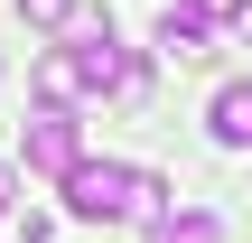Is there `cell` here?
<instances>
[{"label": "cell", "instance_id": "cell-1", "mask_svg": "<svg viewBox=\"0 0 252 243\" xmlns=\"http://www.w3.org/2000/svg\"><path fill=\"white\" fill-rule=\"evenodd\" d=\"M65 206L84 215V225H150L159 206H168V178H150V169H122V159H75V178H65Z\"/></svg>", "mask_w": 252, "mask_h": 243}, {"label": "cell", "instance_id": "cell-2", "mask_svg": "<svg viewBox=\"0 0 252 243\" xmlns=\"http://www.w3.org/2000/svg\"><path fill=\"white\" fill-rule=\"evenodd\" d=\"M56 56L75 66V84H84V94H122V75H131V47L112 37V19H103V9H75Z\"/></svg>", "mask_w": 252, "mask_h": 243}, {"label": "cell", "instance_id": "cell-3", "mask_svg": "<svg viewBox=\"0 0 252 243\" xmlns=\"http://www.w3.org/2000/svg\"><path fill=\"white\" fill-rule=\"evenodd\" d=\"M19 159H28L37 178H56V187H65V178H75V159H84V122H75V112H56V103H37V112H28V131H19Z\"/></svg>", "mask_w": 252, "mask_h": 243}, {"label": "cell", "instance_id": "cell-4", "mask_svg": "<svg viewBox=\"0 0 252 243\" xmlns=\"http://www.w3.org/2000/svg\"><path fill=\"white\" fill-rule=\"evenodd\" d=\"M206 9H224V0H168V9H159V47H168L178 66H206V56H215Z\"/></svg>", "mask_w": 252, "mask_h": 243}, {"label": "cell", "instance_id": "cell-5", "mask_svg": "<svg viewBox=\"0 0 252 243\" xmlns=\"http://www.w3.org/2000/svg\"><path fill=\"white\" fill-rule=\"evenodd\" d=\"M206 131H215V150H252V75L215 84V103H206Z\"/></svg>", "mask_w": 252, "mask_h": 243}, {"label": "cell", "instance_id": "cell-6", "mask_svg": "<svg viewBox=\"0 0 252 243\" xmlns=\"http://www.w3.org/2000/svg\"><path fill=\"white\" fill-rule=\"evenodd\" d=\"M140 243H224V215L215 206H159L140 225Z\"/></svg>", "mask_w": 252, "mask_h": 243}, {"label": "cell", "instance_id": "cell-7", "mask_svg": "<svg viewBox=\"0 0 252 243\" xmlns=\"http://www.w3.org/2000/svg\"><path fill=\"white\" fill-rule=\"evenodd\" d=\"M19 19H28V28H65V19H75V0H19Z\"/></svg>", "mask_w": 252, "mask_h": 243}, {"label": "cell", "instance_id": "cell-8", "mask_svg": "<svg viewBox=\"0 0 252 243\" xmlns=\"http://www.w3.org/2000/svg\"><path fill=\"white\" fill-rule=\"evenodd\" d=\"M224 28H234V37L252 47V0H224Z\"/></svg>", "mask_w": 252, "mask_h": 243}, {"label": "cell", "instance_id": "cell-9", "mask_svg": "<svg viewBox=\"0 0 252 243\" xmlns=\"http://www.w3.org/2000/svg\"><path fill=\"white\" fill-rule=\"evenodd\" d=\"M9 206H19V169L0 159V215H9Z\"/></svg>", "mask_w": 252, "mask_h": 243}]
</instances>
